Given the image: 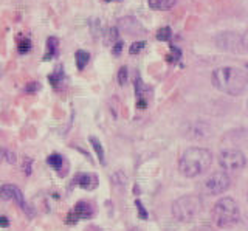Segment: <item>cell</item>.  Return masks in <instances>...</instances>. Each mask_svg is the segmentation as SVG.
<instances>
[{"label":"cell","instance_id":"obj_15","mask_svg":"<svg viewBox=\"0 0 248 231\" xmlns=\"http://www.w3.org/2000/svg\"><path fill=\"white\" fill-rule=\"evenodd\" d=\"M90 143L93 146V149H95L99 161H101V163H104V149H103V146H101L99 140H98V138H95V137H90Z\"/></svg>","mask_w":248,"mask_h":231},{"label":"cell","instance_id":"obj_25","mask_svg":"<svg viewBox=\"0 0 248 231\" xmlns=\"http://www.w3.org/2000/svg\"><path fill=\"white\" fill-rule=\"evenodd\" d=\"M10 225V222H8L6 217H0V227H8Z\"/></svg>","mask_w":248,"mask_h":231},{"label":"cell","instance_id":"obj_16","mask_svg":"<svg viewBox=\"0 0 248 231\" xmlns=\"http://www.w3.org/2000/svg\"><path fill=\"white\" fill-rule=\"evenodd\" d=\"M170 37H172V30L169 27H163L158 30L157 33V39L161 41V42H166V41H170Z\"/></svg>","mask_w":248,"mask_h":231},{"label":"cell","instance_id":"obj_6","mask_svg":"<svg viewBox=\"0 0 248 231\" xmlns=\"http://www.w3.org/2000/svg\"><path fill=\"white\" fill-rule=\"evenodd\" d=\"M230 185H231L230 175L223 171H219L208 177L203 182V185H202V189H203V192L208 196H219L228 191Z\"/></svg>","mask_w":248,"mask_h":231},{"label":"cell","instance_id":"obj_26","mask_svg":"<svg viewBox=\"0 0 248 231\" xmlns=\"http://www.w3.org/2000/svg\"><path fill=\"white\" fill-rule=\"evenodd\" d=\"M2 75H3V70H2V67H0V78H2Z\"/></svg>","mask_w":248,"mask_h":231},{"label":"cell","instance_id":"obj_17","mask_svg":"<svg viewBox=\"0 0 248 231\" xmlns=\"http://www.w3.org/2000/svg\"><path fill=\"white\" fill-rule=\"evenodd\" d=\"M62 163H64V160H62V155H59V154H51L48 157V165L54 169H61Z\"/></svg>","mask_w":248,"mask_h":231},{"label":"cell","instance_id":"obj_14","mask_svg":"<svg viewBox=\"0 0 248 231\" xmlns=\"http://www.w3.org/2000/svg\"><path fill=\"white\" fill-rule=\"evenodd\" d=\"M89 59H90V55L87 51L84 50H78L76 55H75V61H76V67L78 70H84L85 65L89 64Z\"/></svg>","mask_w":248,"mask_h":231},{"label":"cell","instance_id":"obj_3","mask_svg":"<svg viewBox=\"0 0 248 231\" xmlns=\"http://www.w3.org/2000/svg\"><path fill=\"white\" fill-rule=\"evenodd\" d=\"M213 219L219 228L230 230L239 225L240 222V210L234 199L222 197L216 202L213 208Z\"/></svg>","mask_w":248,"mask_h":231},{"label":"cell","instance_id":"obj_23","mask_svg":"<svg viewBox=\"0 0 248 231\" xmlns=\"http://www.w3.org/2000/svg\"><path fill=\"white\" fill-rule=\"evenodd\" d=\"M191 231H216V230L211 228V227H208V225H200V227H196V228L191 230Z\"/></svg>","mask_w":248,"mask_h":231},{"label":"cell","instance_id":"obj_10","mask_svg":"<svg viewBox=\"0 0 248 231\" xmlns=\"http://www.w3.org/2000/svg\"><path fill=\"white\" fill-rule=\"evenodd\" d=\"M75 183L82 189H95L98 186V179L93 174H78L75 177Z\"/></svg>","mask_w":248,"mask_h":231},{"label":"cell","instance_id":"obj_20","mask_svg":"<svg viewBox=\"0 0 248 231\" xmlns=\"http://www.w3.org/2000/svg\"><path fill=\"white\" fill-rule=\"evenodd\" d=\"M118 82L120 86H124L127 82V68L126 67H121L120 72H118Z\"/></svg>","mask_w":248,"mask_h":231},{"label":"cell","instance_id":"obj_18","mask_svg":"<svg viewBox=\"0 0 248 231\" xmlns=\"http://www.w3.org/2000/svg\"><path fill=\"white\" fill-rule=\"evenodd\" d=\"M48 79H50V82L53 84V86L56 87L59 82H62V68H56V72H54L53 75H50Z\"/></svg>","mask_w":248,"mask_h":231},{"label":"cell","instance_id":"obj_7","mask_svg":"<svg viewBox=\"0 0 248 231\" xmlns=\"http://www.w3.org/2000/svg\"><path fill=\"white\" fill-rule=\"evenodd\" d=\"M216 44H217V47H219L220 50H225V51L239 53V51H245L247 50L245 36H240V34L232 33V31L220 33L219 36H217Z\"/></svg>","mask_w":248,"mask_h":231},{"label":"cell","instance_id":"obj_24","mask_svg":"<svg viewBox=\"0 0 248 231\" xmlns=\"http://www.w3.org/2000/svg\"><path fill=\"white\" fill-rule=\"evenodd\" d=\"M6 154H8V149L0 148V163H3V161H6Z\"/></svg>","mask_w":248,"mask_h":231},{"label":"cell","instance_id":"obj_19","mask_svg":"<svg viewBox=\"0 0 248 231\" xmlns=\"http://www.w3.org/2000/svg\"><path fill=\"white\" fill-rule=\"evenodd\" d=\"M146 47V42L144 41H140V42H134L130 45V48H129V53L130 55H138L140 51H141L143 48Z\"/></svg>","mask_w":248,"mask_h":231},{"label":"cell","instance_id":"obj_8","mask_svg":"<svg viewBox=\"0 0 248 231\" xmlns=\"http://www.w3.org/2000/svg\"><path fill=\"white\" fill-rule=\"evenodd\" d=\"M0 199L2 200H14V202L20 206V210L28 213L30 216H33V210L30 208L25 197H23V194H22V191L19 189V186H16V185H10V183L2 185V186H0Z\"/></svg>","mask_w":248,"mask_h":231},{"label":"cell","instance_id":"obj_13","mask_svg":"<svg viewBox=\"0 0 248 231\" xmlns=\"http://www.w3.org/2000/svg\"><path fill=\"white\" fill-rule=\"evenodd\" d=\"M147 3L152 10L161 11V10H169L170 6H174L175 0H147Z\"/></svg>","mask_w":248,"mask_h":231},{"label":"cell","instance_id":"obj_21","mask_svg":"<svg viewBox=\"0 0 248 231\" xmlns=\"http://www.w3.org/2000/svg\"><path fill=\"white\" fill-rule=\"evenodd\" d=\"M30 48H31V42L28 41V39H25L23 42H20V45H19V53H28L30 51Z\"/></svg>","mask_w":248,"mask_h":231},{"label":"cell","instance_id":"obj_9","mask_svg":"<svg viewBox=\"0 0 248 231\" xmlns=\"http://www.w3.org/2000/svg\"><path fill=\"white\" fill-rule=\"evenodd\" d=\"M120 25L124 28V31L129 34H141L144 33V28L135 17H123L120 20Z\"/></svg>","mask_w":248,"mask_h":231},{"label":"cell","instance_id":"obj_2","mask_svg":"<svg viewBox=\"0 0 248 231\" xmlns=\"http://www.w3.org/2000/svg\"><path fill=\"white\" fill-rule=\"evenodd\" d=\"M213 165V154L206 148H188L178 160V171L182 175L188 179H196V177L206 172L209 166Z\"/></svg>","mask_w":248,"mask_h":231},{"label":"cell","instance_id":"obj_22","mask_svg":"<svg viewBox=\"0 0 248 231\" xmlns=\"http://www.w3.org/2000/svg\"><path fill=\"white\" fill-rule=\"evenodd\" d=\"M137 208H138V211H140V216H141V219H146V211H144V208H143V205H141V202L140 200H137Z\"/></svg>","mask_w":248,"mask_h":231},{"label":"cell","instance_id":"obj_27","mask_svg":"<svg viewBox=\"0 0 248 231\" xmlns=\"http://www.w3.org/2000/svg\"><path fill=\"white\" fill-rule=\"evenodd\" d=\"M106 2H110V0H106Z\"/></svg>","mask_w":248,"mask_h":231},{"label":"cell","instance_id":"obj_11","mask_svg":"<svg viewBox=\"0 0 248 231\" xmlns=\"http://www.w3.org/2000/svg\"><path fill=\"white\" fill-rule=\"evenodd\" d=\"M73 214H75V220L76 219H89V217H92L93 210H92V206L89 203L79 202V203L75 206Z\"/></svg>","mask_w":248,"mask_h":231},{"label":"cell","instance_id":"obj_1","mask_svg":"<svg viewBox=\"0 0 248 231\" xmlns=\"http://www.w3.org/2000/svg\"><path fill=\"white\" fill-rule=\"evenodd\" d=\"M213 86L223 93L231 96H240L245 93L248 87L247 72L239 67L225 65L219 67L213 72Z\"/></svg>","mask_w":248,"mask_h":231},{"label":"cell","instance_id":"obj_12","mask_svg":"<svg viewBox=\"0 0 248 231\" xmlns=\"http://www.w3.org/2000/svg\"><path fill=\"white\" fill-rule=\"evenodd\" d=\"M58 48H59V41L54 36L48 37V39H46V51H45V55H44V59L48 61L53 56H56Z\"/></svg>","mask_w":248,"mask_h":231},{"label":"cell","instance_id":"obj_5","mask_svg":"<svg viewBox=\"0 0 248 231\" xmlns=\"http://www.w3.org/2000/svg\"><path fill=\"white\" fill-rule=\"evenodd\" d=\"M219 165L223 172L236 174L247 166V158L239 149H225L219 154Z\"/></svg>","mask_w":248,"mask_h":231},{"label":"cell","instance_id":"obj_4","mask_svg":"<svg viewBox=\"0 0 248 231\" xmlns=\"http://www.w3.org/2000/svg\"><path fill=\"white\" fill-rule=\"evenodd\" d=\"M203 213V200L197 194H188L172 203V214L178 222H192Z\"/></svg>","mask_w":248,"mask_h":231}]
</instances>
